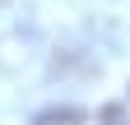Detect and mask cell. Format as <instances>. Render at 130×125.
Masks as SVG:
<instances>
[{"label": "cell", "mask_w": 130, "mask_h": 125, "mask_svg": "<svg viewBox=\"0 0 130 125\" xmlns=\"http://www.w3.org/2000/svg\"><path fill=\"white\" fill-rule=\"evenodd\" d=\"M102 125H130L125 107H107V111H102Z\"/></svg>", "instance_id": "cell-2"}, {"label": "cell", "mask_w": 130, "mask_h": 125, "mask_svg": "<svg viewBox=\"0 0 130 125\" xmlns=\"http://www.w3.org/2000/svg\"><path fill=\"white\" fill-rule=\"evenodd\" d=\"M32 125H84V111L79 107H51V111L32 116Z\"/></svg>", "instance_id": "cell-1"}]
</instances>
